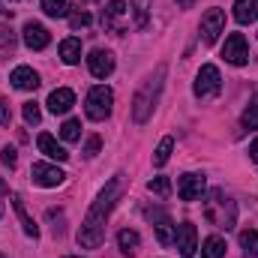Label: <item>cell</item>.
I'll list each match as a JSON object with an SVG mask.
<instances>
[{"mask_svg":"<svg viewBox=\"0 0 258 258\" xmlns=\"http://www.w3.org/2000/svg\"><path fill=\"white\" fill-rule=\"evenodd\" d=\"M123 189H126V180L123 174H114L105 189L96 195V201L90 204L84 222H81V231H78V243L84 249H96L102 240H105V222H108V213L114 210V204L123 198Z\"/></svg>","mask_w":258,"mask_h":258,"instance_id":"1","label":"cell"},{"mask_svg":"<svg viewBox=\"0 0 258 258\" xmlns=\"http://www.w3.org/2000/svg\"><path fill=\"white\" fill-rule=\"evenodd\" d=\"M204 219L222 231H231L237 222V204L222 192V189H210L204 198Z\"/></svg>","mask_w":258,"mask_h":258,"instance_id":"2","label":"cell"},{"mask_svg":"<svg viewBox=\"0 0 258 258\" xmlns=\"http://www.w3.org/2000/svg\"><path fill=\"white\" fill-rule=\"evenodd\" d=\"M162 78H165V66H159L156 75L150 81H144V87L132 96V117H135V123H147L150 120V114L156 108V96L162 90Z\"/></svg>","mask_w":258,"mask_h":258,"instance_id":"3","label":"cell"},{"mask_svg":"<svg viewBox=\"0 0 258 258\" xmlns=\"http://www.w3.org/2000/svg\"><path fill=\"white\" fill-rule=\"evenodd\" d=\"M111 105H114L111 87L96 84V87H90V93H87V99H84V114H87L90 120H105V117L111 114Z\"/></svg>","mask_w":258,"mask_h":258,"instance_id":"4","label":"cell"},{"mask_svg":"<svg viewBox=\"0 0 258 258\" xmlns=\"http://www.w3.org/2000/svg\"><path fill=\"white\" fill-rule=\"evenodd\" d=\"M192 90H195L198 99H213V96H219V90H222V75H219V69L213 63H204L198 69V75H195Z\"/></svg>","mask_w":258,"mask_h":258,"instance_id":"5","label":"cell"},{"mask_svg":"<svg viewBox=\"0 0 258 258\" xmlns=\"http://www.w3.org/2000/svg\"><path fill=\"white\" fill-rule=\"evenodd\" d=\"M129 24V6L123 0H108V6L102 9V27L108 30V33H123Z\"/></svg>","mask_w":258,"mask_h":258,"instance_id":"6","label":"cell"},{"mask_svg":"<svg viewBox=\"0 0 258 258\" xmlns=\"http://www.w3.org/2000/svg\"><path fill=\"white\" fill-rule=\"evenodd\" d=\"M222 57H225V63H231V66H243L246 60H249V45H246L243 33H231V36H225Z\"/></svg>","mask_w":258,"mask_h":258,"instance_id":"7","label":"cell"},{"mask_svg":"<svg viewBox=\"0 0 258 258\" xmlns=\"http://www.w3.org/2000/svg\"><path fill=\"white\" fill-rule=\"evenodd\" d=\"M222 27H225V12L222 9H207L204 15H201V39L207 42V45H213L216 39H219V33H222Z\"/></svg>","mask_w":258,"mask_h":258,"instance_id":"8","label":"cell"},{"mask_svg":"<svg viewBox=\"0 0 258 258\" xmlns=\"http://www.w3.org/2000/svg\"><path fill=\"white\" fill-rule=\"evenodd\" d=\"M30 177H33V183H39V186H60L66 180L63 168H57V165H48V162H33V168H30Z\"/></svg>","mask_w":258,"mask_h":258,"instance_id":"9","label":"cell"},{"mask_svg":"<svg viewBox=\"0 0 258 258\" xmlns=\"http://www.w3.org/2000/svg\"><path fill=\"white\" fill-rule=\"evenodd\" d=\"M87 69H90L93 78H108L114 72V54L105 51V48H93L87 54Z\"/></svg>","mask_w":258,"mask_h":258,"instance_id":"10","label":"cell"},{"mask_svg":"<svg viewBox=\"0 0 258 258\" xmlns=\"http://www.w3.org/2000/svg\"><path fill=\"white\" fill-rule=\"evenodd\" d=\"M207 189V177L204 174H183L180 180H177V195L183 198V201H198L201 195Z\"/></svg>","mask_w":258,"mask_h":258,"instance_id":"11","label":"cell"},{"mask_svg":"<svg viewBox=\"0 0 258 258\" xmlns=\"http://www.w3.org/2000/svg\"><path fill=\"white\" fill-rule=\"evenodd\" d=\"M147 216H150L153 225H156V240H159L162 246H171V243H174V234H177V225L165 216V210H147Z\"/></svg>","mask_w":258,"mask_h":258,"instance_id":"12","label":"cell"},{"mask_svg":"<svg viewBox=\"0 0 258 258\" xmlns=\"http://www.w3.org/2000/svg\"><path fill=\"white\" fill-rule=\"evenodd\" d=\"M174 243H177V249H180V255H183V258H192L195 255V249H198V231H195L192 222H180V225H177Z\"/></svg>","mask_w":258,"mask_h":258,"instance_id":"13","label":"cell"},{"mask_svg":"<svg viewBox=\"0 0 258 258\" xmlns=\"http://www.w3.org/2000/svg\"><path fill=\"white\" fill-rule=\"evenodd\" d=\"M21 36H24V45H27L30 51H42V48H48V42H51L48 30H45L39 21H27Z\"/></svg>","mask_w":258,"mask_h":258,"instance_id":"14","label":"cell"},{"mask_svg":"<svg viewBox=\"0 0 258 258\" xmlns=\"http://www.w3.org/2000/svg\"><path fill=\"white\" fill-rule=\"evenodd\" d=\"M48 111L51 114H66L72 105H75V93L69 90V87H57V90H51V96H48Z\"/></svg>","mask_w":258,"mask_h":258,"instance_id":"15","label":"cell"},{"mask_svg":"<svg viewBox=\"0 0 258 258\" xmlns=\"http://www.w3.org/2000/svg\"><path fill=\"white\" fill-rule=\"evenodd\" d=\"M36 147H39L48 159H57V162H66V159H69L66 147H63V144H57V138H54V135H48V132H42V135L36 138Z\"/></svg>","mask_w":258,"mask_h":258,"instance_id":"16","label":"cell"},{"mask_svg":"<svg viewBox=\"0 0 258 258\" xmlns=\"http://www.w3.org/2000/svg\"><path fill=\"white\" fill-rule=\"evenodd\" d=\"M9 81H12V87H18V90H36V87H39V75H36L30 66H15L12 75H9Z\"/></svg>","mask_w":258,"mask_h":258,"instance_id":"17","label":"cell"},{"mask_svg":"<svg viewBox=\"0 0 258 258\" xmlns=\"http://www.w3.org/2000/svg\"><path fill=\"white\" fill-rule=\"evenodd\" d=\"M12 207H15V216H18V222H21V228H24V234L27 237H39V225L30 219V213H27V207H24V201H21V195L12 192Z\"/></svg>","mask_w":258,"mask_h":258,"instance_id":"18","label":"cell"},{"mask_svg":"<svg viewBox=\"0 0 258 258\" xmlns=\"http://www.w3.org/2000/svg\"><path fill=\"white\" fill-rule=\"evenodd\" d=\"M150 9H153V0H132V3H129V15H132L135 30H144V27H147Z\"/></svg>","mask_w":258,"mask_h":258,"instance_id":"19","label":"cell"},{"mask_svg":"<svg viewBox=\"0 0 258 258\" xmlns=\"http://www.w3.org/2000/svg\"><path fill=\"white\" fill-rule=\"evenodd\" d=\"M234 21L237 24L258 21V0H234Z\"/></svg>","mask_w":258,"mask_h":258,"instance_id":"20","label":"cell"},{"mask_svg":"<svg viewBox=\"0 0 258 258\" xmlns=\"http://www.w3.org/2000/svg\"><path fill=\"white\" fill-rule=\"evenodd\" d=\"M60 60L66 66H75L81 60V39H75V36H69L60 42Z\"/></svg>","mask_w":258,"mask_h":258,"instance_id":"21","label":"cell"},{"mask_svg":"<svg viewBox=\"0 0 258 258\" xmlns=\"http://www.w3.org/2000/svg\"><path fill=\"white\" fill-rule=\"evenodd\" d=\"M117 246H120V252L123 255H135L138 252V246H141V237H138V231H132V228H123L120 234H117Z\"/></svg>","mask_w":258,"mask_h":258,"instance_id":"22","label":"cell"},{"mask_svg":"<svg viewBox=\"0 0 258 258\" xmlns=\"http://www.w3.org/2000/svg\"><path fill=\"white\" fill-rule=\"evenodd\" d=\"M72 9V0H42V12L48 18H66Z\"/></svg>","mask_w":258,"mask_h":258,"instance_id":"23","label":"cell"},{"mask_svg":"<svg viewBox=\"0 0 258 258\" xmlns=\"http://www.w3.org/2000/svg\"><path fill=\"white\" fill-rule=\"evenodd\" d=\"M222 255H225V240L219 234H213L201 243V258H222Z\"/></svg>","mask_w":258,"mask_h":258,"instance_id":"24","label":"cell"},{"mask_svg":"<svg viewBox=\"0 0 258 258\" xmlns=\"http://www.w3.org/2000/svg\"><path fill=\"white\" fill-rule=\"evenodd\" d=\"M240 246H243V252L249 258L258 255V231L255 228H243L240 231Z\"/></svg>","mask_w":258,"mask_h":258,"instance_id":"25","label":"cell"},{"mask_svg":"<svg viewBox=\"0 0 258 258\" xmlns=\"http://www.w3.org/2000/svg\"><path fill=\"white\" fill-rule=\"evenodd\" d=\"M240 126H243V129H258V90H255V96L249 99V105H246L243 117H240Z\"/></svg>","mask_w":258,"mask_h":258,"instance_id":"26","label":"cell"},{"mask_svg":"<svg viewBox=\"0 0 258 258\" xmlns=\"http://www.w3.org/2000/svg\"><path fill=\"white\" fill-rule=\"evenodd\" d=\"M171 147H174V138H162V141H159V147H156V153H153V165H156V168H162V165L168 162Z\"/></svg>","mask_w":258,"mask_h":258,"instance_id":"27","label":"cell"},{"mask_svg":"<svg viewBox=\"0 0 258 258\" xmlns=\"http://www.w3.org/2000/svg\"><path fill=\"white\" fill-rule=\"evenodd\" d=\"M0 51L3 54H12L15 51V33L9 24H0Z\"/></svg>","mask_w":258,"mask_h":258,"instance_id":"28","label":"cell"},{"mask_svg":"<svg viewBox=\"0 0 258 258\" xmlns=\"http://www.w3.org/2000/svg\"><path fill=\"white\" fill-rule=\"evenodd\" d=\"M21 114H24V123H27V126H39V120H42V111H39L36 102H24Z\"/></svg>","mask_w":258,"mask_h":258,"instance_id":"29","label":"cell"},{"mask_svg":"<svg viewBox=\"0 0 258 258\" xmlns=\"http://www.w3.org/2000/svg\"><path fill=\"white\" fill-rule=\"evenodd\" d=\"M147 189L153 195H159V198H168V195H171V180H168V177H153V180L147 183Z\"/></svg>","mask_w":258,"mask_h":258,"instance_id":"30","label":"cell"},{"mask_svg":"<svg viewBox=\"0 0 258 258\" xmlns=\"http://www.w3.org/2000/svg\"><path fill=\"white\" fill-rule=\"evenodd\" d=\"M60 138L63 141H78L81 138V123L78 120H66L63 126H60Z\"/></svg>","mask_w":258,"mask_h":258,"instance_id":"31","label":"cell"},{"mask_svg":"<svg viewBox=\"0 0 258 258\" xmlns=\"http://www.w3.org/2000/svg\"><path fill=\"white\" fill-rule=\"evenodd\" d=\"M0 159H3V165H6V168H15V162H18V153H15V147H9V144H6V147L0 150Z\"/></svg>","mask_w":258,"mask_h":258,"instance_id":"32","label":"cell"},{"mask_svg":"<svg viewBox=\"0 0 258 258\" xmlns=\"http://www.w3.org/2000/svg\"><path fill=\"white\" fill-rule=\"evenodd\" d=\"M48 219L54 222V225H51L54 237H60V234H63V213H60V210H48Z\"/></svg>","mask_w":258,"mask_h":258,"instance_id":"33","label":"cell"},{"mask_svg":"<svg viewBox=\"0 0 258 258\" xmlns=\"http://www.w3.org/2000/svg\"><path fill=\"white\" fill-rule=\"evenodd\" d=\"M99 147H102V138H99V135H90L87 144H84V156H96Z\"/></svg>","mask_w":258,"mask_h":258,"instance_id":"34","label":"cell"},{"mask_svg":"<svg viewBox=\"0 0 258 258\" xmlns=\"http://www.w3.org/2000/svg\"><path fill=\"white\" fill-rule=\"evenodd\" d=\"M69 24H72V30L87 27V24H90V15H87V12H75V15H69Z\"/></svg>","mask_w":258,"mask_h":258,"instance_id":"35","label":"cell"},{"mask_svg":"<svg viewBox=\"0 0 258 258\" xmlns=\"http://www.w3.org/2000/svg\"><path fill=\"white\" fill-rule=\"evenodd\" d=\"M12 123V114H9V105L0 99V126H9Z\"/></svg>","mask_w":258,"mask_h":258,"instance_id":"36","label":"cell"},{"mask_svg":"<svg viewBox=\"0 0 258 258\" xmlns=\"http://www.w3.org/2000/svg\"><path fill=\"white\" fill-rule=\"evenodd\" d=\"M249 159H252V162H258V138L249 144Z\"/></svg>","mask_w":258,"mask_h":258,"instance_id":"37","label":"cell"},{"mask_svg":"<svg viewBox=\"0 0 258 258\" xmlns=\"http://www.w3.org/2000/svg\"><path fill=\"white\" fill-rule=\"evenodd\" d=\"M177 6H180V9H192L195 0H177Z\"/></svg>","mask_w":258,"mask_h":258,"instance_id":"38","label":"cell"},{"mask_svg":"<svg viewBox=\"0 0 258 258\" xmlns=\"http://www.w3.org/2000/svg\"><path fill=\"white\" fill-rule=\"evenodd\" d=\"M0 219H3V201H0Z\"/></svg>","mask_w":258,"mask_h":258,"instance_id":"39","label":"cell"},{"mask_svg":"<svg viewBox=\"0 0 258 258\" xmlns=\"http://www.w3.org/2000/svg\"><path fill=\"white\" fill-rule=\"evenodd\" d=\"M3 189H6V186H3V183H0V192H3Z\"/></svg>","mask_w":258,"mask_h":258,"instance_id":"40","label":"cell"},{"mask_svg":"<svg viewBox=\"0 0 258 258\" xmlns=\"http://www.w3.org/2000/svg\"><path fill=\"white\" fill-rule=\"evenodd\" d=\"M66 258H78V255H66Z\"/></svg>","mask_w":258,"mask_h":258,"instance_id":"41","label":"cell"},{"mask_svg":"<svg viewBox=\"0 0 258 258\" xmlns=\"http://www.w3.org/2000/svg\"><path fill=\"white\" fill-rule=\"evenodd\" d=\"M0 258H6V255H3V252H0Z\"/></svg>","mask_w":258,"mask_h":258,"instance_id":"42","label":"cell"}]
</instances>
